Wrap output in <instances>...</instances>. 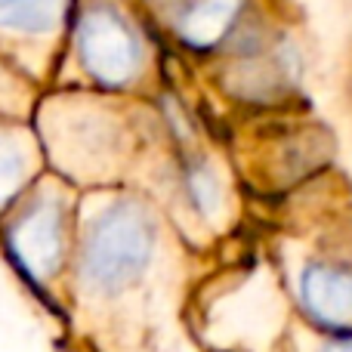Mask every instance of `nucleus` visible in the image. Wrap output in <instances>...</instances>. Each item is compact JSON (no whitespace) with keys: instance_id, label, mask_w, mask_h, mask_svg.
Masks as SVG:
<instances>
[{"instance_id":"39448f33","label":"nucleus","mask_w":352,"mask_h":352,"mask_svg":"<svg viewBox=\"0 0 352 352\" xmlns=\"http://www.w3.org/2000/svg\"><path fill=\"white\" fill-rule=\"evenodd\" d=\"M68 0H0V34L43 37L59 28Z\"/></svg>"},{"instance_id":"f257e3e1","label":"nucleus","mask_w":352,"mask_h":352,"mask_svg":"<svg viewBox=\"0 0 352 352\" xmlns=\"http://www.w3.org/2000/svg\"><path fill=\"white\" fill-rule=\"evenodd\" d=\"M155 232L133 204H115L99 213L84 235L80 275L99 294H118L133 285L152 260Z\"/></svg>"},{"instance_id":"20e7f679","label":"nucleus","mask_w":352,"mask_h":352,"mask_svg":"<svg viewBox=\"0 0 352 352\" xmlns=\"http://www.w3.org/2000/svg\"><path fill=\"white\" fill-rule=\"evenodd\" d=\"M300 297L309 316L328 328H343L352 322V272L346 269L324 266V263L306 266Z\"/></svg>"},{"instance_id":"423d86ee","label":"nucleus","mask_w":352,"mask_h":352,"mask_svg":"<svg viewBox=\"0 0 352 352\" xmlns=\"http://www.w3.org/2000/svg\"><path fill=\"white\" fill-rule=\"evenodd\" d=\"M25 182V155L19 142L0 127V210L16 198Z\"/></svg>"},{"instance_id":"f03ea898","label":"nucleus","mask_w":352,"mask_h":352,"mask_svg":"<svg viewBox=\"0 0 352 352\" xmlns=\"http://www.w3.org/2000/svg\"><path fill=\"white\" fill-rule=\"evenodd\" d=\"M6 248L31 278L53 275L62 256V217L56 204L37 201L19 213V219L6 229Z\"/></svg>"},{"instance_id":"0eeeda50","label":"nucleus","mask_w":352,"mask_h":352,"mask_svg":"<svg viewBox=\"0 0 352 352\" xmlns=\"http://www.w3.org/2000/svg\"><path fill=\"white\" fill-rule=\"evenodd\" d=\"M324 352H352V331L349 334H343L340 340H334V346H328Z\"/></svg>"},{"instance_id":"7ed1b4c3","label":"nucleus","mask_w":352,"mask_h":352,"mask_svg":"<svg viewBox=\"0 0 352 352\" xmlns=\"http://www.w3.org/2000/svg\"><path fill=\"white\" fill-rule=\"evenodd\" d=\"M80 56L84 65L102 80H124L136 62V50L124 25L111 12L99 10L80 25Z\"/></svg>"}]
</instances>
